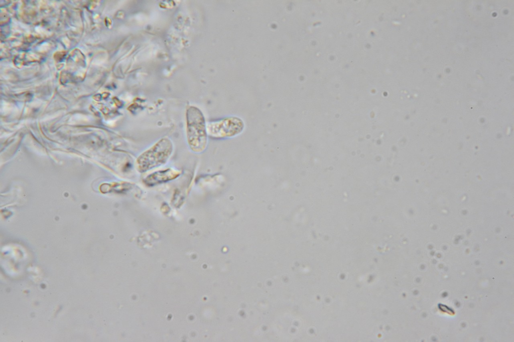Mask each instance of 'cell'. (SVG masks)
<instances>
[{
	"mask_svg": "<svg viewBox=\"0 0 514 342\" xmlns=\"http://www.w3.org/2000/svg\"><path fill=\"white\" fill-rule=\"evenodd\" d=\"M186 137L189 146L195 152L204 150L207 141V127L201 111L194 106L186 111Z\"/></svg>",
	"mask_w": 514,
	"mask_h": 342,
	"instance_id": "6da1fadb",
	"label": "cell"
},
{
	"mask_svg": "<svg viewBox=\"0 0 514 342\" xmlns=\"http://www.w3.org/2000/svg\"><path fill=\"white\" fill-rule=\"evenodd\" d=\"M173 150L171 140L168 137L161 138L138 157L136 161L138 171L144 173L165 164Z\"/></svg>",
	"mask_w": 514,
	"mask_h": 342,
	"instance_id": "7a4b0ae2",
	"label": "cell"
},
{
	"mask_svg": "<svg viewBox=\"0 0 514 342\" xmlns=\"http://www.w3.org/2000/svg\"><path fill=\"white\" fill-rule=\"evenodd\" d=\"M180 174L179 170L171 168L160 170L147 176L143 182L148 186H153L174 180Z\"/></svg>",
	"mask_w": 514,
	"mask_h": 342,
	"instance_id": "3957f363",
	"label": "cell"
}]
</instances>
